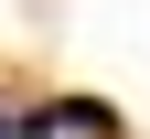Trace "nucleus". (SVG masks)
I'll use <instances>...</instances> for the list:
<instances>
[{"instance_id": "obj_1", "label": "nucleus", "mask_w": 150, "mask_h": 139, "mask_svg": "<svg viewBox=\"0 0 150 139\" xmlns=\"http://www.w3.org/2000/svg\"><path fill=\"white\" fill-rule=\"evenodd\" d=\"M0 139H22V107H11V96H0Z\"/></svg>"}]
</instances>
